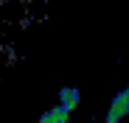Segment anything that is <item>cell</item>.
<instances>
[{
  "mask_svg": "<svg viewBox=\"0 0 129 123\" xmlns=\"http://www.w3.org/2000/svg\"><path fill=\"white\" fill-rule=\"evenodd\" d=\"M126 115H129V92H126V87H123V90L115 92V98L110 101V109H107L104 123H123Z\"/></svg>",
  "mask_w": 129,
  "mask_h": 123,
  "instance_id": "6da1fadb",
  "label": "cell"
},
{
  "mask_svg": "<svg viewBox=\"0 0 129 123\" xmlns=\"http://www.w3.org/2000/svg\"><path fill=\"white\" fill-rule=\"evenodd\" d=\"M37 123H70V109H64L62 104H56V106H51L45 115H42Z\"/></svg>",
  "mask_w": 129,
  "mask_h": 123,
  "instance_id": "7a4b0ae2",
  "label": "cell"
},
{
  "mask_svg": "<svg viewBox=\"0 0 129 123\" xmlns=\"http://www.w3.org/2000/svg\"><path fill=\"white\" fill-rule=\"evenodd\" d=\"M79 101H81V92H79L76 87H64V90L59 92V104H62L64 109H70V112L79 106Z\"/></svg>",
  "mask_w": 129,
  "mask_h": 123,
  "instance_id": "3957f363",
  "label": "cell"
},
{
  "mask_svg": "<svg viewBox=\"0 0 129 123\" xmlns=\"http://www.w3.org/2000/svg\"><path fill=\"white\" fill-rule=\"evenodd\" d=\"M126 92H129V84H126Z\"/></svg>",
  "mask_w": 129,
  "mask_h": 123,
  "instance_id": "277c9868",
  "label": "cell"
}]
</instances>
